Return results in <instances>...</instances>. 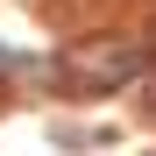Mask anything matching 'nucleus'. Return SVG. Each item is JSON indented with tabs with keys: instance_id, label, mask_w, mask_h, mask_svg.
Segmentation results:
<instances>
[{
	"instance_id": "1",
	"label": "nucleus",
	"mask_w": 156,
	"mask_h": 156,
	"mask_svg": "<svg viewBox=\"0 0 156 156\" xmlns=\"http://www.w3.org/2000/svg\"><path fill=\"white\" fill-rule=\"evenodd\" d=\"M135 64H142V57H135V50H114V57H99L92 71H78V78H85V85H121V78H128V71H135Z\"/></svg>"
}]
</instances>
